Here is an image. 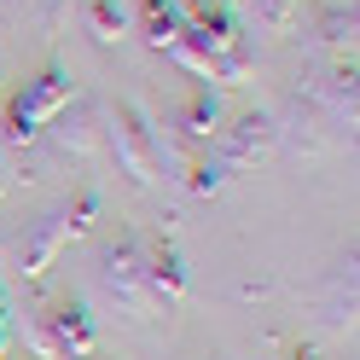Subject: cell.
<instances>
[{
    "mask_svg": "<svg viewBox=\"0 0 360 360\" xmlns=\"http://www.w3.org/2000/svg\"><path fill=\"white\" fill-rule=\"evenodd\" d=\"M76 99V82H70V70L64 64H47L41 76H30L18 94L6 99V128H0V140H6L12 151H24V146H35L41 134H47V122L58 117L64 105Z\"/></svg>",
    "mask_w": 360,
    "mask_h": 360,
    "instance_id": "1",
    "label": "cell"
},
{
    "mask_svg": "<svg viewBox=\"0 0 360 360\" xmlns=\"http://www.w3.org/2000/svg\"><path fill=\"white\" fill-rule=\"evenodd\" d=\"M105 267V285H110V297H117L134 320H157L163 314V297H157V285H151V274H146V244L134 238V233H122L117 244H105V256H99Z\"/></svg>",
    "mask_w": 360,
    "mask_h": 360,
    "instance_id": "2",
    "label": "cell"
},
{
    "mask_svg": "<svg viewBox=\"0 0 360 360\" xmlns=\"http://www.w3.org/2000/svg\"><path fill=\"white\" fill-rule=\"evenodd\" d=\"M105 140H110V151H117V163L128 169V180H140V186L157 180V169H163V146H157V128L146 117V105L122 99L105 117Z\"/></svg>",
    "mask_w": 360,
    "mask_h": 360,
    "instance_id": "3",
    "label": "cell"
},
{
    "mask_svg": "<svg viewBox=\"0 0 360 360\" xmlns=\"http://www.w3.org/2000/svg\"><path fill=\"white\" fill-rule=\"evenodd\" d=\"M35 349L47 354V360H87V354L99 349V331H94V320H87V308L76 297H64V302H53L47 314H41Z\"/></svg>",
    "mask_w": 360,
    "mask_h": 360,
    "instance_id": "4",
    "label": "cell"
},
{
    "mask_svg": "<svg viewBox=\"0 0 360 360\" xmlns=\"http://www.w3.org/2000/svg\"><path fill=\"white\" fill-rule=\"evenodd\" d=\"M274 146H279V122L267 117V110H244L233 128H215V151L210 157L221 163V174H244V169H256Z\"/></svg>",
    "mask_w": 360,
    "mask_h": 360,
    "instance_id": "5",
    "label": "cell"
},
{
    "mask_svg": "<svg viewBox=\"0 0 360 360\" xmlns=\"http://www.w3.org/2000/svg\"><path fill=\"white\" fill-rule=\"evenodd\" d=\"M41 140H53L58 151H70V157L99 151V146H105V117H99V105L87 99V94H76V99L47 122V134H41Z\"/></svg>",
    "mask_w": 360,
    "mask_h": 360,
    "instance_id": "6",
    "label": "cell"
},
{
    "mask_svg": "<svg viewBox=\"0 0 360 360\" xmlns=\"http://www.w3.org/2000/svg\"><path fill=\"white\" fill-rule=\"evenodd\" d=\"M70 215H64V204L58 210H47V215H41L35 221V227H30V238H24V274L30 279H41V274H47V267L64 256V250H70Z\"/></svg>",
    "mask_w": 360,
    "mask_h": 360,
    "instance_id": "7",
    "label": "cell"
},
{
    "mask_svg": "<svg viewBox=\"0 0 360 360\" xmlns=\"http://www.w3.org/2000/svg\"><path fill=\"white\" fill-rule=\"evenodd\" d=\"M140 244H146V274L157 285V297H163V308H180L186 302V262H180L174 238L157 233V238H140Z\"/></svg>",
    "mask_w": 360,
    "mask_h": 360,
    "instance_id": "8",
    "label": "cell"
},
{
    "mask_svg": "<svg viewBox=\"0 0 360 360\" xmlns=\"http://www.w3.org/2000/svg\"><path fill=\"white\" fill-rule=\"evenodd\" d=\"M308 105H320L337 128H349L354 122V64H337V70L308 94Z\"/></svg>",
    "mask_w": 360,
    "mask_h": 360,
    "instance_id": "9",
    "label": "cell"
},
{
    "mask_svg": "<svg viewBox=\"0 0 360 360\" xmlns=\"http://www.w3.org/2000/svg\"><path fill=\"white\" fill-rule=\"evenodd\" d=\"M215 128H221V105L210 87H198V94L186 99V110H180V140H186L192 151H204L215 140Z\"/></svg>",
    "mask_w": 360,
    "mask_h": 360,
    "instance_id": "10",
    "label": "cell"
},
{
    "mask_svg": "<svg viewBox=\"0 0 360 360\" xmlns=\"http://www.w3.org/2000/svg\"><path fill=\"white\" fill-rule=\"evenodd\" d=\"M82 18H87V35H94L99 47H117L128 35V6L122 0H82Z\"/></svg>",
    "mask_w": 360,
    "mask_h": 360,
    "instance_id": "11",
    "label": "cell"
},
{
    "mask_svg": "<svg viewBox=\"0 0 360 360\" xmlns=\"http://www.w3.org/2000/svg\"><path fill=\"white\" fill-rule=\"evenodd\" d=\"M140 12H146V41L157 53H169L180 41V30H186V12H180L174 0H140Z\"/></svg>",
    "mask_w": 360,
    "mask_h": 360,
    "instance_id": "12",
    "label": "cell"
},
{
    "mask_svg": "<svg viewBox=\"0 0 360 360\" xmlns=\"http://www.w3.org/2000/svg\"><path fill=\"white\" fill-rule=\"evenodd\" d=\"M320 41L331 53H354V0H326L320 6Z\"/></svg>",
    "mask_w": 360,
    "mask_h": 360,
    "instance_id": "13",
    "label": "cell"
},
{
    "mask_svg": "<svg viewBox=\"0 0 360 360\" xmlns=\"http://www.w3.org/2000/svg\"><path fill=\"white\" fill-rule=\"evenodd\" d=\"M221 180H227V174H221V163H215V157H192V169H186V192H192V198L221 192Z\"/></svg>",
    "mask_w": 360,
    "mask_h": 360,
    "instance_id": "14",
    "label": "cell"
},
{
    "mask_svg": "<svg viewBox=\"0 0 360 360\" xmlns=\"http://www.w3.org/2000/svg\"><path fill=\"white\" fill-rule=\"evenodd\" d=\"M250 6H256V24L262 30H290L297 12H302V0H250Z\"/></svg>",
    "mask_w": 360,
    "mask_h": 360,
    "instance_id": "15",
    "label": "cell"
},
{
    "mask_svg": "<svg viewBox=\"0 0 360 360\" xmlns=\"http://www.w3.org/2000/svg\"><path fill=\"white\" fill-rule=\"evenodd\" d=\"M12 192V169H6V157H0V198Z\"/></svg>",
    "mask_w": 360,
    "mask_h": 360,
    "instance_id": "16",
    "label": "cell"
},
{
    "mask_svg": "<svg viewBox=\"0 0 360 360\" xmlns=\"http://www.w3.org/2000/svg\"><path fill=\"white\" fill-rule=\"evenodd\" d=\"M186 6H227V12H233L238 0H186Z\"/></svg>",
    "mask_w": 360,
    "mask_h": 360,
    "instance_id": "17",
    "label": "cell"
},
{
    "mask_svg": "<svg viewBox=\"0 0 360 360\" xmlns=\"http://www.w3.org/2000/svg\"><path fill=\"white\" fill-rule=\"evenodd\" d=\"M0 349H6V297H0Z\"/></svg>",
    "mask_w": 360,
    "mask_h": 360,
    "instance_id": "18",
    "label": "cell"
},
{
    "mask_svg": "<svg viewBox=\"0 0 360 360\" xmlns=\"http://www.w3.org/2000/svg\"><path fill=\"white\" fill-rule=\"evenodd\" d=\"M297 360H320V354H314V349H302V354H297Z\"/></svg>",
    "mask_w": 360,
    "mask_h": 360,
    "instance_id": "19",
    "label": "cell"
},
{
    "mask_svg": "<svg viewBox=\"0 0 360 360\" xmlns=\"http://www.w3.org/2000/svg\"><path fill=\"white\" fill-rule=\"evenodd\" d=\"M0 82H6V70H0Z\"/></svg>",
    "mask_w": 360,
    "mask_h": 360,
    "instance_id": "20",
    "label": "cell"
}]
</instances>
